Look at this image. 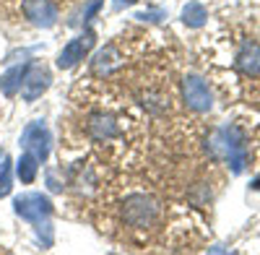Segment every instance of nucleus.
<instances>
[{
    "instance_id": "nucleus-1",
    "label": "nucleus",
    "mask_w": 260,
    "mask_h": 255,
    "mask_svg": "<svg viewBox=\"0 0 260 255\" xmlns=\"http://www.w3.org/2000/svg\"><path fill=\"white\" fill-rule=\"evenodd\" d=\"M154 214H156V206L151 203L148 198H143V196H133V198L125 203V208H122L125 221L133 224V227H146V224H151Z\"/></svg>"
},
{
    "instance_id": "nucleus-5",
    "label": "nucleus",
    "mask_w": 260,
    "mask_h": 255,
    "mask_svg": "<svg viewBox=\"0 0 260 255\" xmlns=\"http://www.w3.org/2000/svg\"><path fill=\"white\" fill-rule=\"evenodd\" d=\"M86 47H89V42H83V37H81V39H76L73 45H68V47H65V52L60 55V66H62V68H71V66H76V62L83 57Z\"/></svg>"
},
{
    "instance_id": "nucleus-2",
    "label": "nucleus",
    "mask_w": 260,
    "mask_h": 255,
    "mask_svg": "<svg viewBox=\"0 0 260 255\" xmlns=\"http://www.w3.org/2000/svg\"><path fill=\"white\" fill-rule=\"evenodd\" d=\"M24 13L37 26H52L57 18V8L52 6V0H26Z\"/></svg>"
},
{
    "instance_id": "nucleus-3",
    "label": "nucleus",
    "mask_w": 260,
    "mask_h": 255,
    "mask_svg": "<svg viewBox=\"0 0 260 255\" xmlns=\"http://www.w3.org/2000/svg\"><path fill=\"white\" fill-rule=\"evenodd\" d=\"M185 99H187L190 107L198 110V112H206L211 107V91H208L206 83L195 76L185 78Z\"/></svg>"
},
{
    "instance_id": "nucleus-4",
    "label": "nucleus",
    "mask_w": 260,
    "mask_h": 255,
    "mask_svg": "<svg viewBox=\"0 0 260 255\" xmlns=\"http://www.w3.org/2000/svg\"><path fill=\"white\" fill-rule=\"evenodd\" d=\"M237 66H240V71L247 73V76L260 73V45L257 42H245L240 55H237Z\"/></svg>"
},
{
    "instance_id": "nucleus-6",
    "label": "nucleus",
    "mask_w": 260,
    "mask_h": 255,
    "mask_svg": "<svg viewBox=\"0 0 260 255\" xmlns=\"http://www.w3.org/2000/svg\"><path fill=\"white\" fill-rule=\"evenodd\" d=\"M203 18H206L203 6L192 3V6H187V8H185V21H187V24H192V26H201V24H203Z\"/></svg>"
}]
</instances>
